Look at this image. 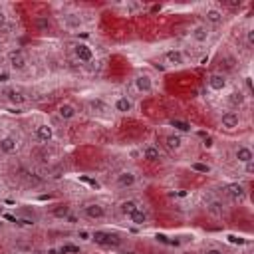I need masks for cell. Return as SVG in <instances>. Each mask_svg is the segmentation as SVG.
Wrapping results in <instances>:
<instances>
[{
  "instance_id": "cell-11",
  "label": "cell",
  "mask_w": 254,
  "mask_h": 254,
  "mask_svg": "<svg viewBox=\"0 0 254 254\" xmlns=\"http://www.w3.org/2000/svg\"><path fill=\"white\" fill-rule=\"evenodd\" d=\"M133 108H135V104H133V100H131L129 96H119V98H115V102H113V111H117V113H121V115L131 113Z\"/></svg>"
},
{
  "instance_id": "cell-25",
  "label": "cell",
  "mask_w": 254,
  "mask_h": 254,
  "mask_svg": "<svg viewBox=\"0 0 254 254\" xmlns=\"http://www.w3.org/2000/svg\"><path fill=\"white\" fill-rule=\"evenodd\" d=\"M137 207H139V203H137L135 199H127V201H121V203H119L117 211H119V215H121V217H125V218H127V217H129Z\"/></svg>"
},
{
  "instance_id": "cell-30",
  "label": "cell",
  "mask_w": 254,
  "mask_h": 254,
  "mask_svg": "<svg viewBox=\"0 0 254 254\" xmlns=\"http://www.w3.org/2000/svg\"><path fill=\"white\" fill-rule=\"evenodd\" d=\"M171 125H173L175 129H179V131H191V125H189V123H185V121H177V119H173V121H171Z\"/></svg>"
},
{
  "instance_id": "cell-22",
  "label": "cell",
  "mask_w": 254,
  "mask_h": 254,
  "mask_svg": "<svg viewBox=\"0 0 254 254\" xmlns=\"http://www.w3.org/2000/svg\"><path fill=\"white\" fill-rule=\"evenodd\" d=\"M226 104H228L230 108H234V109L242 108V106L246 104V96H244V92H240V90H232V92L226 96Z\"/></svg>"
},
{
  "instance_id": "cell-3",
  "label": "cell",
  "mask_w": 254,
  "mask_h": 254,
  "mask_svg": "<svg viewBox=\"0 0 254 254\" xmlns=\"http://www.w3.org/2000/svg\"><path fill=\"white\" fill-rule=\"evenodd\" d=\"M81 213L86 218L90 220H104L108 217V209L102 205V203H88L81 207Z\"/></svg>"
},
{
  "instance_id": "cell-8",
  "label": "cell",
  "mask_w": 254,
  "mask_h": 254,
  "mask_svg": "<svg viewBox=\"0 0 254 254\" xmlns=\"http://www.w3.org/2000/svg\"><path fill=\"white\" fill-rule=\"evenodd\" d=\"M18 147H20L18 137H14V135H4V137H0V153L12 155V153L18 151Z\"/></svg>"
},
{
  "instance_id": "cell-23",
  "label": "cell",
  "mask_w": 254,
  "mask_h": 254,
  "mask_svg": "<svg viewBox=\"0 0 254 254\" xmlns=\"http://www.w3.org/2000/svg\"><path fill=\"white\" fill-rule=\"evenodd\" d=\"M127 220L131 222V224H135V226H143V224H147V220H149V215H147V211L145 209H141V207H137L129 217H127Z\"/></svg>"
},
{
  "instance_id": "cell-17",
  "label": "cell",
  "mask_w": 254,
  "mask_h": 254,
  "mask_svg": "<svg viewBox=\"0 0 254 254\" xmlns=\"http://www.w3.org/2000/svg\"><path fill=\"white\" fill-rule=\"evenodd\" d=\"M88 108H90V111H92V113H100V115H108V113L111 111L109 104H106L102 98H94V100H90V102H88Z\"/></svg>"
},
{
  "instance_id": "cell-14",
  "label": "cell",
  "mask_w": 254,
  "mask_h": 254,
  "mask_svg": "<svg viewBox=\"0 0 254 254\" xmlns=\"http://www.w3.org/2000/svg\"><path fill=\"white\" fill-rule=\"evenodd\" d=\"M234 161L240 163V165H246V163H252L254 161V153L248 145H238L234 149Z\"/></svg>"
},
{
  "instance_id": "cell-33",
  "label": "cell",
  "mask_w": 254,
  "mask_h": 254,
  "mask_svg": "<svg viewBox=\"0 0 254 254\" xmlns=\"http://www.w3.org/2000/svg\"><path fill=\"white\" fill-rule=\"evenodd\" d=\"M205 254H226V252L222 248H218V246H211V248L205 250Z\"/></svg>"
},
{
  "instance_id": "cell-7",
  "label": "cell",
  "mask_w": 254,
  "mask_h": 254,
  "mask_svg": "<svg viewBox=\"0 0 254 254\" xmlns=\"http://www.w3.org/2000/svg\"><path fill=\"white\" fill-rule=\"evenodd\" d=\"M220 125H222V129H226V131H234V129L240 127V115H238L236 111H224V113L220 115Z\"/></svg>"
},
{
  "instance_id": "cell-32",
  "label": "cell",
  "mask_w": 254,
  "mask_h": 254,
  "mask_svg": "<svg viewBox=\"0 0 254 254\" xmlns=\"http://www.w3.org/2000/svg\"><path fill=\"white\" fill-rule=\"evenodd\" d=\"M246 46H248V48L254 46V28H248V30H246Z\"/></svg>"
},
{
  "instance_id": "cell-20",
  "label": "cell",
  "mask_w": 254,
  "mask_h": 254,
  "mask_svg": "<svg viewBox=\"0 0 254 254\" xmlns=\"http://www.w3.org/2000/svg\"><path fill=\"white\" fill-rule=\"evenodd\" d=\"M4 98H6V102L12 104V106H24V104H26V96H24L20 90H16V88H8V90L4 92Z\"/></svg>"
},
{
  "instance_id": "cell-13",
  "label": "cell",
  "mask_w": 254,
  "mask_h": 254,
  "mask_svg": "<svg viewBox=\"0 0 254 254\" xmlns=\"http://www.w3.org/2000/svg\"><path fill=\"white\" fill-rule=\"evenodd\" d=\"M163 58H165V62H167L169 66H175V68H179V66H185V54H183V50H179V48L167 50Z\"/></svg>"
},
{
  "instance_id": "cell-12",
  "label": "cell",
  "mask_w": 254,
  "mask_h": 254,
  "mask_svg": "<svg viewBox=\"0 0 254 254\" xmlns=\"http://www.w3.org/2000/svg\"><path fill=\"white\" fill-rule=\"evenodd\" d=\"M34 137L40 141V143H50L54 139V127L50 123H40L36 125L34 129Z\"/></svg>"
},
{
  "instance_id": "cell-1",
  "label": "cell",
  "mask_w": 254,
  "mask_h": 254,
  "mask_svg": "<svg viewBox=\"0 0 254 254\" xmlns=\"http://www.w3.org/2000/svg\"><path fill=\"white\" fill-rule=\"evenodd\" d=\"M92 240L100 246H119L121 244V236L115 232H108V230H96L92 232Z\"/></svg>"
},
{
  "instance_id": "cell-4",
  "label": "cell",
  "mask_w": 254,
  "mask_h": 254,
  "mask_svg": "<svg viewBox=\"0 0 254 254\" xmlns=\"http://www.w3.org/2000/svg\"><path fill=\"white\" fill-rule=\"evenodd\" d=\"M207 86L211 92H222L226 86H228V77L226 73L222 72H213L209 77H207Z\"/></svg>"
},
{
  "instance_id": "cell-21",
  "label": "cell",
  "mask_w": 254,
  "mask_h": 254,
  "mask_svg": "<svg viewBox=\"0 0 254 254\" xmlns=\"http://www.w3.org/2000/svg\"><path fill=\"white\" fill-rule=\"evenodd\" d=\"M226 195L232 199V201H244L246 199V187L240 185V183H230L226 187Z\"/></svg>"
},
{
  "instance_id": "cell-26",
  "label": "cell",
  "mask_w": 254,
  "mask_h": 254,
  "mask_svg": "<svg viewBox=\"0 0 254 254\" xmlns=\"http://www.w3.org/2000/svg\"><path fill=\"white\" fill-rule=\"evenodd\" d=\"M34 24H36L38 32H50V30H52V22H50L48 16H38V18L34 20Z\"/></svg>"
},
{
  "instance_id": "cell-15",
  "label": "cell",
  "mask_w": 254,
  "mask_h": 254,
  "mask_svg": "<svg viewBox=\"0 0 254 254\" xmlns=\"http://www.w3.org/2000/svg\"><path fill=\"white\" fill-rule=\"evenodd\" d=\"M137 183V175L133 171H121L117 177H115V185L119 189H131L133 185Z\"/></svg>"
},
{
  "instance_id": "cell-36",
  "label": "cell",
  "mask_w": 254,
  "mask_h": 254,
  "mask_svg": "<svg viewBox=\"0 0 254 254\" xmlns=\"http://www.w3.org/2000/svg\"><path fill=\"white\" fill-rule=\"evenodd\" d=\"M203 147H205V149H211V147H213V137H207V139L203 141Z\"/></svg>"
},
{
  "instance_id": "cell-18",
  "label": "cell",
  "mask_w": 254,
  "mask_h": 254,
  "mask_svg": "<svg viewBox=\"0 0 254 254\" xmlns=\"http://www.w3.org/2000/svg\"><path fill=\"white\" fill-rule=\"evenodd\" d=\"M141 153H143V159H145V161H149V163H159V161L163 159V155H161V149H159L157 145H153V143L145 145Z\"/></svg>"
},
{
  "instance_id": "cell-24",
  "label": "cell",
  "mask_w": 254,
  "mask_h": 254,
  "mask_svg": "<svg viewBox=\"0 0 254 254\" xmlns=\"http://www.w3.org/2000/svg\"><path fill=\"white\" fill-rule=\"evenodd\" d=\"M165 145H167L169 151L177 153V151L183 149V137H181L179 133H171V135H167V137H165Z\"/></svg>"
},
{
  "instance_id": "cell-2",
  "label": "cell",
  "mask_w": 254,
  "mask_h": 254,
  "mask_svg": "<svg viewBox=\"0 0 254 254\" xmlns=\"http://www.w3.org/2000/svg\"><path fill=\"white\" fill-rule=\"evenodd\" d=\"M133 88H135L139 94H143V96L151 94V92H153V77H151V73H147V72L135 73V77H133Z\"/></svg>"
},
{
  "instance_id": "cell-9",
  "label": "cell",
  "mask_w": 254,
  "mask_h": 254,
  "mask_svg": "<svg viewBox=\"0 0 254 254\" xmlns=\"http://www.w3.org/2000/svg\"><path fill=\"white\" fill-rule=\"evenodd\" d=\"M73 56H75L79 62L88 64V62H92V60H94V50H92L88 44L77 42V44H73Z\"/></svg>"
},
{
  "instance_id": "cell-10",
  "label": "cell",
  "mask_w": 254,
  "mask_h": 254,
  "mask_svg": "<svg viewBox=\"0 0 254 254\" xmlns=\"http://www.w3.org/2000/svg\"><path fill=\"white\" fill-rule=\"evenodd\" d=\"M203 18H205V26H218L224 22V12L220 8H207Z\"/></svg>"
},
{
  "instance_id": "cell-29",
  "label": "cell",
  "mask_w": 254,
  "mask_h": 254,
  "mask_svg": "<svg viewBox=\"0 0 254 254\" xmlns=\"http://www.w3.org/2000/svg\"><path fill=\"white\" fill-rule=\"evenodd\" d=\"M191 169H193V171H197V173H209L211 171V167L205 165V163H193Z\"/></svg>"
},
{
  "instance_id": "cell-28",
  "label": "cell",
  "mask_w": 254,
  "mask_h": 254,
  "mask_svg": "<svg viewBox=\"0 0 254 254\" xmlns=\"http://www.w3.org/2000/svg\"><path fill=\"white\" fill-rule=\"evenodd\" d=\"M52 215L56 218H66V217H70V207L68 205H58V207L52 209Z\"/></svg>"
},
{
  "instance_id": "cell-34",
  "label": "cell",
  "mask_w": 254,
  "mask_h": 254,
  "mask_svg": "<svg viewBox=\"0 0 254 254\" xmlns=\"http://www.w3.org/2000/svg\"><path fill=\"white\" fill-rule=\"evenodd\" d=\"M6 24H8V16H6V12L2 8H0V28H4Z\"/></svg>"
},
{
  "instance_id": "cell-19",
  "label": "cell",
  "mask_w": 254,
  "mask_h": 254,
  "mask_svg": "<svg viewBox=\"0 0 254 254\" xmlns=\"http://www.w3.org/2000/svg\"><path fill=\"white\" fill-rule=\"evenodd\" d=\"M207 213H209L213 218H222V217H224V213H226L224 203H222V201H218V199L209 201V203H207Z\"/></svg>"
},
{
  "instance_id": "cell-5",
  "label": "cell",
  "mask_w": 254,
  "mask_h": 254,
  "mask_svg": "<svg viewBox=\"0 0 254 254\" xmlns=\"http://www.w3.org/2000/svg\"><path fill=\"white\" fill-rule=\"evenodd\" d=\"M8 64L14 72H24L28 68V58L22 50H12L8 52Z\"/></svg>"
},
{
  "instance_id": "cell-16",
  "label": "cell",
  "mask_w": 254,
  "mask_h": 254,
  "mask_svg": "<svg viewBox=\"0 0 254 254\" xmlns=\"http://www.w3.org/2000/svg\"><path fill=\"white\" fill-rule=\"evenodd\" d=\"M75 115H77V108H75L73 104L64 102V104L58 106V117H60L62 121H72Z\"/></svg>"
},
{
  "instance_id": "cell-27",
  "label": "cell",
  "mask_w": 254,
  "mask_h": 254,
  "mask_svg": "<svg viewBox=\"0 0 254 254\" xmlns=\"http://www.w3.org/2000/svg\"><path fill=\"white\" fill-rule=\"evenodd\" d=\"M81 18L77 16V14H68L66 16V26L68 28H72V30H75V28H81Z\"/></svg>"
},
{
  "instance_id": "cell-35",
  "label": "cell",
  "mask_w": 254,
  "mask_h": 254,
  "mask_svg": "<svg viewBox=\"0 0 254 254\" xmlns=\"http://www.w3.org/2000/svg\"><path fill=\"white\" fill-rule=\"evenodd\" d=\"M244 173H246V175H252V173H254V161L244 165Z\"/></svg>"
},
{
  "instance_id": "cell-6",
  "label": "cell",
  "mask_w": 254,
  "mask_h": 254,
  "mask_svg": "<svg viewBox=\"0 0 254 254\" xmlns=\"http://www.w3.org/2000/svg\"><path fill=\"white\" fill-rule=\"evenodd\" d=\"M191 40L195 44H207L211 40V28L205 24H197L191 28Z\"/></svg>"
},
{
  "instance_id": "cell-31",
  "label": "cell",
  "mask_w": 254,
  "mask_h": 254,
  "mask_svg": "<svg viewBox=\"0 0 254 254\" xmlns=\"http://www.w3.org/2000/svg\"><path fill=\"white\" fill-rule=\"evenodd\" d=\"M60 252H62V254H77V252H79V246L66 244V246H62V248H60Z\"/></svg>"
}]
</instances>
